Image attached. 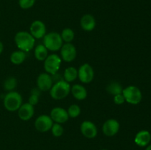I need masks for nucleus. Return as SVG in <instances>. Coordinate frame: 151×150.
<instances>
[{
	"label": "nucleus",
	"mask_w": 151,
	"mask_h": 150,
	"mask_svg": "<svg viewBox=\"0 0 151 150\" xmlns=\"http://www.w3.org/2000/svg\"><path fill=\"white\" fill-rule=\"evenodd\" d=\"M14 41L19 50L28 52L34 48L35 39L29 32L27 31H20L16 34Z\"/></svg>",
	"instance_id": "obj_1"
},
{
	"label": "nucleus",
	"mask_w": 151,
	"mask_h": 150,
	"mask_svg": "<svg viewBox=\"0 0 151 150\" xmlns=\"http://www.w3.org/2000/svg\"><path fill=\"white\" fill-rule=\"evenodd\" d=\"M70 91V83L66 82L64 79H61L53 84L51 89L50 90V95L53 99L61 100L66 98Z\"/></svg>",
	"instance_id": "obj_2"
},
{
	"label": "nucleus",
	"mask_w": 151,
	"mask_h": 150,
	"mask_svg": "<svg viewBox=\"0 0 151 150\" xmlns=\"http://www.w3.org/2000/svg\"><path fill=\"white\" fill-rule=\"evenodd\" d=\"M43 44L48 51H57L60 49L63 44L60 33L51 32L47 33L43 38Z\"/></svg>",
	"instance_id": "obj_3"
},
{
	"label": "nucleus",
	"mask_w": 151,
	"mask_h": 150,
	"mask_svg": "<svg viewBox=\"0 0 151 150\" xmlns=\"http://www.w3.org/2000/svg\"><path fill=\"white\" fill-rule=\"evenodd\" d=\"M22 96L16 91H10L4 97V107L7 111L15 112L19 109L22 104Z\"/></svg>",
	"instance_id": "obj_4"
},
{
	"label": "nucleus",
	"mask_w": 151,
	"mask_h": 150,
	"mask_svg": "<svg viewBox=\"0 0 151 150\" xmlns=\"http://www.w3.org/2000/svg\"><path fill=\"white\" fill-rule=\"evenodd\" d=\"M122 95L125 101L131 104H138L142 99V94L140 89L134 85H129L123 88Z\"/></svg>",
	"instance_id": "obj_5"
},
{
	"label": "nucleus",
	"mask_w": 151,
	"mask_h": 150,
	"mask_svg": "<svg viewBox=\"0 0 151 150\" xmlns=\"http://www.w3.org/2000/svg\"><path fill=\"white\" fill-rule=\"evenodd\" d=\"M61 58L56 54H52L47 56L44 61V68L46 73L50 75L58 73L61 65Z\"/></svg>",
	"instance_id": "obj_6"
},
{
	"label": "nucleus",
	"mask_w": 151,
	"mask_h": 150,
	"mask_svg": "<svg viewBox=\"0 0 151 150\" xmlns=\"http://www.w3.org/2000/svg\"><path fill=\"white\" fill-rule=\"evenodd\" d=\"M78 77L81 82L88 84L91 82L94 77V71L92 66L88 63H83L78 70Z\"/></svg>",
	"instance_id": "obj_7"
},
{
	"label": "nucleus",
	"mask_w": 151,
	"mask_h": 150,
	"mask_svg": "<svg viewBox=\"0 0 151 150\" xmlns=\"http://www.w3.org/2000/svg\"><path fill=\"white\" fill-rule=\"evenodd\" d=\"M60 58L65 62H72L77 57V49L72 43H66L63 44L60 49Z\"/></svg>",
	"instance_id": "obj_8"
},
{
	"label": "nucleus",
	"mask_w": 151,
	"mask_h": 150,
	"mask_svg": "<svg viewBox=\"0 0 151 150\" xmlns=\"http://www.w3.org/2000/svg\"><path fill=\"white\" fill-rule=\"evenodd\" d=\"M53 121L52 120L51 117L48 115H41L38 116L35 121V127L38 132H46L51 130L52 126Z\"/></svg>",
	"instance_id": "obj_9"
},
{
	"label": "nucleus",
	"mask_w": 151,
	"mask_h": 150,
	"mask_svg": "<svg viewBox=\"0 0 151 150\" xmlns=\"http://www.w3.org/2000/svg\"><path fill=\"white\" fill-rule=\"evenodd\" d=\"M120 128L119 121L114 119H109L104 122L102 126L103 134L108 137H113L118 133Z\"/></svg>",
	"instance_id": "obj_10"
},
{
	"label": "nucleus",
	"mask_w": 151,
	"mask_h": 150,
	"mask_svg": "<svg viewBox=\"0 0 151 150\" xmlns=\"http://www.w3.org/2000/svg\"><path fill=\"white\" fill-rule=\"evenodd\" d=\"M29 33L35 39H41L47 34V27L45 24L40 20H35L32 22L29 27Z\"/></svg>",
	"instance_id": "obj_11"
},
{
	"label": "nucleus",
	"mask_w": 151,
	"mask_h": 150,
	"mask_svg": "<svg viewBox=\"0 0 151 150\" xmlns=\"http://www.w3.org/2000/svg\"><path fill=\"white\" fill-rule=\"evenodd\" d=\"M50 117L53 122L58 124H64L69 120V116L68 115L67 110L63 107H54L50 112Z\"/></svg>",
	"instance_id": "obj_12"
},
{
	"label": "nucleus",
	"mask_w": 151,
	"mask_h": 150,
	"mask_svg": "<svg viewBox=\"0 0 151 150\" xmlns=\"http://www.w3.org/2000/svg\"><path fill=\"white\" fill-rule=\"evenodd\" d=\"M37 88L41 91H48L53 85L52 76L47 73H41L38 75L36 80Z\"/></svg>",
	"instance_id": "obj_13"
},
{
	"label": "nucleus",
	"mask_w": 151,
	"mask_h": 150,
	"mask_svg": "<svg viewBox=\"0 0 151 150\" xmlns=\"http://www.w3.org/2000/svg\"><path fill=\"white\" fill-rule=\"evenodd\" d=\"M81 132L86 138L92 139L97 135V128L91 121H83L81 124Z\"/></svg>",
	"instance_id": "obj_14"
},
{
	"label": "nucleus",
	"mask_w": 151,
	"mask_h": 150,
	"mask_svg": "<svg viewBox=\"0 0 151 150\" xmlns=\"http://www.w3.org/2000/svg\"><path fill=\"white\" fill-rule=\"evenodd\" d=\"M35 113L34 106L27 102L22 104L18 110V116L19 119L22 121H28L32 119Z\"/></svg>",
	"instance_id": "obj_15"
},
{
	"label": "nucleus",
	"mask_w": 151,
	"mask_h": 150,
	"mask_svg": "<svg viewBox=\"0 0 151 150\" xmlns=\"http://www.w3.org/2000/svg\"><path fill=\"white\" fill-rule=\"evenodd\" d=\"M81 26L86 32L94 30L96 26V20L91 14H85L81 19Z\"/></svg>",
	"instance_id": "obj_16"
},
{
	"label": "nucleus",
	"mask_w": 151,
	"mask_h": 150,
	"mask_svg": "<svg viewBox=\"0 0 151 150\" xmlns=\"http://www.w3.org/2000/svg\"><path fill=\"white\" fill-rule=\"evenodd\" d=\"M151 141V135L147 130H141L136 135L134 138V142L140 147H145L148 146Z\"/></svg>",
	"instance_id": "obj_17"
},
{
	"label": "nucleus",
	"mask_w": 151,
	"mask_h": 150,
	"mask_svg": "<svg viewBox=\"0 0 151 150\" xmlns=\"http://www.w3.org/2000/svg\"><path fill=\"white\" fill-rule=\"evenodd\" d=\"M71 93L74 98L76 99L77 100L82 101L84 100L87 97L88 93H87L86 88L82 85L80 84H75L73 86L71 87Z\"/></svg>",
	"instance_id": "obj_18"
},
{
	"label": "nucleus",
	"mask_w": 151,
	"mask_h": 150,
	"mask_svg": "<svg viewBox=\"0 0 151 150\" xmlns=\"http://www.w3.org/2000/svg\"><path fill=\"white\" fill-rule=\"evenodd\" d=\"M26 57V52L21 51V50H17V51H14L13 52H12V54H10V60L13 64L21 65L24 62Z\"/></svg>",
	"instance_id": "obj_19"
},
{
	"label": "nucleus",
	"mask_w": 151,
	"mask_h": 150,
	"mask_svg": "<svg viewBox=\"0 0 151 150\" xmlns=\"http://www.w3.org/2000/svg\"><path fill=\"white\" fill-rule=\"evenodd\" d=\"M34 55L36 60L39 61H44L47 57L48 49L44 46V44H38L35 47L34 49Z\"/></svg>",
	"instance_id": "obj_20"
},
{
	"label": "nucleus",
	"mask_w": 151,
	"mask_h": 150,
	"mask_svg": "<svg viewBox=\"0 0 151 150\" xmlns=\"http://www.w3.org/2000/svg\"><path fill=\"white\" fill-rule=\"evenodd\" d=\"M106 91L109 94L113 96L118 95V94H122L123 88L119 82L116 81H112L109 82L106 86Z\"/></svg>",
	"instance_id": "obj_21"
},
{
	"label": "nucleus",
	"mask_w": 151,
	"mask_h": 150,
	"mask_svg": "<svg viewBox=\"0 0 151 150\" xmlns=\"http://www.w3.org/2000/svg\"><path fill=\"white\" fill-rule=\"evenodd\" d=\"M78 78V69L73 66H69L65 69L63 72V79L66 82H74Z\"/></svg>",
	"instance_id": "obj_22"
},
{
	"label": "nucleus",
	"mask_w": 151,
	"mask_h": 150,
	"mask_svg": "<svg viewBox=\"0 0 151 150\" xmlns=\"http://www.w3.org/2000/svg\"><path fill=\"white\" fill-rule=\"evenodd\" d=\"M62 40L65 43H72L75 38V32L71 28H65L60 33Z\"/></svg>",
	"instance_id": "obj_23"
},
{
	"label": "nucleus",
	"mask_w": 151,
	"mask_h": 150,
	"mask_svg": "<svg viewBox=\"0 0 151 150\" xmlns=\"http://www.w3.org/2000/svg\"><path fill=\"white\" fill-rule=\"evenodd\" d=\"M17 86V79L14 76H9L4 80L3 87L5 91H13V90Z\"/></svg>",
	"instance_id": "obj_24"
},
{
	"label": "nucleus",
	"mask_w": 151,
	"mask_h": 150,
	"mask_svg": "<svg viewBox=\"0 0 151 150\" xmlns=\"http://www.w3.org/2000/svg\"><path fill=\"white\" fill-rule=\"evenodd\" d=\"M67 113L69 118L75 119V118H78L81 113V109L79 105L73 104L69 106L67 110Z\"/></svg>",
	"instance_id": "obj_25"
},
{
	"label": "nucleus",
	"mask_w": 151,
	"mask_h": 150,
	"mask_svg": "<svg viewBox=\"0 0 151 150\" xmlns=\"http://www.w3.org/2000/svg\"><path fill=\"white\" fill-rule=\"evenodd\" d=\"M51 131L52 133V135L55 137L58 138V137H60L63 135L64 129H63V127L62 126V125L60 124L54 123L51 128Z\"/></svg>",
	"instance_id": "obj_26"
},
{
	"label": "nucleus",
	"mask_w": 151,
	"mask_h": 150,
	"mask_svg": "<svg viewBox=\"0 0 151 150\" xmlns=\"http://www.w3.org/2000/svg\"><path fill=\"white\" fill-rule=\"evenodd\" d=\"M35 0H19V5L23 10H27L34 6Z\"/></svg>",
	"instance_id": "obj_27"
},
{
	"label": "nucleus",
	"mask_w": 151,
	"mask_h": 150,
	"mask_svg": "<svg viewBox=\"0 0 151 150\" xmlns=\"http://www.w3.org/2000/svg\"><path fill=\"white\" fill-rule=\"evenodd\" d=\"M39 96L38 94H31L29 98V101H28V103H29L30 104H32V106L36 105L37 104L39 101Z\"/></svg>",
	"instance_id": "obj_28"
},
{
	"label": "nucleus",
	"mask_w": 151,
	"mask_h": 150,
	"mask_svg": "<svg viewBox=\"0 0 151 150\" xmlns=\"http://www.w3.org/2000/svg\"><path fill=\"white\" fill-rule=\"evenodd\" d=\"M125 101V98H124L122 94H118V95L114 96V102L115 104H117V105H120L122 104Z\"/></svg>",
	"instance_id": "obj_29"
},
{
	"label": "nucleus",
	"mask_w": 151,
	"mask_h": 150,
	"mask_svg": "<svg viewBox=\"0 0 151 150\" xmlns=\"http://www.w3.org/2000/svg\"><path fill=\"white\" fill-rule=\"evenodd\" d=\"M3 50H4V45H3V43L0 41V54L2 53Z\"/></svg>",
	"instance_id": "obj_30"
},
{
	"label": "nucleus",
	"mask_w": 151,
	"mask_h": 150,
	"mask_svg": "<svg viewBox=\"0 0 151 150\" xmlns=\"http://www.w3.org/2000/svg\"><path fill=\"white\" fill-rule=\"evenodd\" d=\"M145 150H151V144H150V145H149V146H147Z\"/></svg>",
	"instance_id": "obj_31"
},
{
	"label": "nucleus",
	"mask_w": 151,
	"mask_h": 150,
	"mask_svg": "<svg viewBox=\"0 0 151 150\" xmlns=\"http://www.w3.org/2000/svg\"><path fill=\"white\" fill-rule=\"evenodd\" d=\"M100 150H109V149H102Z\"/></svg>",
	"instance_id": "obj_32"
}]
</instances>
